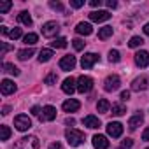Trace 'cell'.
Returning a JSON list of instances; mask_svg holds the SVG:
<instances>
[{
  "label": "cell",
  "instance_id": "cell-1",
  "mask_svg": "<svg viewBox=\"0 0 149 149\" xmlns=\"http://www.w3.org/2000/svg\"><path fill=\"white\" fill-rule=\"evenodd\" d=\"M65 139L68 142V146L72 147H77L84 142V133L81 130H76V128H67L65 130Z\"/></svg>",
  "mask_w": 149,
  "mask_h": 149
},
{
  "label": "cell",
  "instance_id": "cell-2",
  "mask_svg": "<svg viewBox=\"0 0 149 149\" xmlns=\"http://www.w3.org/2000/svg\"><path fill=\"white\" fill-rule=\"evenodd\" d=\"M39 146H40V142L35 135H26V137H21L14 144L13 149H39Z\"/></svg>",
  "mask_w": 149,
  "mask_h": 149
},
{
  "label": "cell",
  "instance_id": "cell-3",
  "mask_svg": "<svg viewBox=\"0 0 149 149\" xmlns=\"http://www.w3.org/2000/svg\"><path fill=\"white\" fill-rule=\"evenodd\" d=\"M119 86H121V79H119V76H116V74H111V76L104 81V90L109 91V93L119 90Z\"/></svg>",
  "mask_w": 149,
  "mask_h": 149
},
{
  "label": "cell",
  "instance_id": "cell-4",
  "mask_svg": "<svg viewBox=\"0 0 149 149\" xmlns=\"http://www.w3.org/2000/svg\"><path fill=\"white\" fill-rule=\"evenodd\" d=\"M14 126L19 132H26L28 128H32V119L26 114H19V116L14 118Z\"/></svg>",
  "mask_w": 149,
  "mask_h": 149
},
{
  "label": "cell",
  "instance_id": "cell-5",
  "mask_svg": "<svg viewBox=\"0 0 149 149\" xmlns=\"http://www.w3.org/2000/svg\"><path fill=\"white\" fill-rule=\"evenodd\" d=\"M60 32V25L56 23V21H47V23H44L42 25V35L44 37H56V33Z\"/></svg>",
  "mask_w": 149,
  "mask_h": 149
},
{
  "label": "cell",
  "instance_id": "cell-6",
  "mask_svg": "<svg viewBox=\"0 0 149 149\" xmlns=\"http://www.w3.org/2000/svg\"><path fill=\"white\" fill-rule=\"evenodd\" d=\"M93 88V79L90 76H81L77 79V91L79 93H88Z\"/></svg>",
  "mask_w": 149,
  "mask_h": 149
},
{
  "label": "cell",
  "instance_id": "cell-7",
  "mask_svg": "<svg viewBox=\"0 0 149 149\" xmlns=\"http://www.w3.org/2000/svg\"><path fill=\"white\" fill-rule=\"evenodd\" d=\"M98 60H100V56H98L97 53H86V54L83 56V60H81V67L88 70V68H91Z\"/></svg>",
  "mask_w": 149,
  "mask_h": 149
},
{
  "label": "cell",
  "instance_id": "cell-8",
  "mask_svg": "<svg viewBox=\"0 0 149 149\" xmlns=\"http://www.w3.org/2000/svg\"><path fill=\"white\" fill-rule=\"evenodd\" d=\"M107 133H109L112 139L121 137V135H123V125L118 123V121H111V123L107 125Z\"/></svg>",
  "mask_w": 149,
  "mask_h": 149
},
{
  "label": "cell",
  "instance_id": "cell-9",
  "mask_svg": "<svg viewBox=\"0 0 149 149\" xmlns=\"http://www.w3.org/2000/svg\"><path fill=\"white\" fill-rule=\"evenodd\" d=\"M74 67H76V56H72V54H65V56L60 60V68H61V70L68 72V70H72Z\"/></svg>",
  "mask_w": 149,
  "mask_h": 149
},
{
  "label": "cell",
  "instance_id": "cell-10",
  "mask_svg": "<svg viewBox=\"0 0 149 149\" xmlns=\"http://www.w3.org/2000/svg\"><path fill=\"white\" fill-rule=\"evenodd\" d=\"M147 86H149V77H146V76L137 77L132 83V90L133 91H144V90H147Z\"/></svg>",
  "mask_w": 149,
  "mask_h": 149
},
{
  "label": "cell",
  "instance_id": "cell-11",
  "mask_svg": "<svg viewBox=\"0 0 149 149\" xmlns=\"http://www.w3.org/2000/svg\"><path fill=\"white\" fill-rule=\"evenodd\" d=\"M39 118H40V121H53L56 118V109L53 105H46V107H42V112Z\"/></svg>",
  "mask_w": 149,
  "mask_h": 149
},
{
  "label": "cell",
  "instance_id": "cell-12",
  "mask_svg": "<svg viewBox=\"0 0 149 149\" xmlns=\"http://www.w3.org/2000/svg\"><path fill=\"white\" fill-rule=\"evenodd\" d=\"M135 63H137V67H140V68L149 67V53H147V51H139V53H135Z\"/></svg>",
  "mask_w": 149,
  "mask_h": 149
},
{
  "label": "cell",
  "instance_id": "cell-13",
  "mask_svg": "<svg viewBox=\"0 0 149 149\" xmlns=\"http://www.w3.org/2000/svg\"><path fill=\"white\" fill-rule=\"evenodd\" d=\"M109 18H111V13L109 11H93V13H90V19L95 21V23L107 21Z\"/></svg>",
  "mask_w": 149,
  "mask_h": 149
},
{
  "label": "cell",
  "instance_id": "cell-14",
  "mask_svg": "<svg viewBox=\"0 0 149 149\" xmlns=\"http://www.w3.org/2000/svg\"><path fill=\"white\" fill-rule=\"evenodd\" d=\"M61 90H63V93L72 95L74 91L77 90V86H76V79H74V77H67V79L63 81V84H61Z\"/></svg>",
  "mask_w": 149,
  "mask_h": 149
},
{
  "label": "cell",
  "instance_id": "cell-15",
  "mask_svg": "<svg viewBox=\"0 0 149 149\" xmlns=\"http://www.w3.org/2000/svg\"><path fill=\"white\" fill-rule=\"evenodd\" d=\"M93 147L95 149H109V140L105 135H93Z\"/></svg>",
  "mask_w": 149,
  "mask_h": 149
},
{
  "label": "cell",
  "instance_id": "cell-16",
  "mask_svg": "<svg viewBox=\"0 0 149 149\" xmlns=\"http://www.w3.org/2000/svg\"><path fill=\"white\" fill-rule=\"evenodd\" d=\"M63 111L65 112H76V111H79V107H81V104L77 102V100H74V98H68V100H65L63 102Z\"/></svg>",
  "mask_w": 149,
  "mask_h": 149
},
{
  "label": "cell",
  "instance_id": "cell-17",
  "mask_svg": "<svg viewBox=\"0 0 149 149\" xmlns=\"http://www.w3.org/2000/svg\"><path fill=\"white\" fill-rule=\"evenodd\" d=\"M0 90H2V95H11L16 91V84L11 79H4L2 84H0Z\"/></svg>",
  "mask_w": 149,
  "mask_h": 149
},
{
  "label": "cell",
  "instance_id": "cell-18",
  "mask_svg": "<svg viewBox=\"0 0 149 149\" xmlns=\"http://www.w3.org/2000/svg\"><path fill=\"white\" fill-rule=\"evenodd\" d=\"M76 32H77L79 35H91V33H93V26H91L90 23H84V21H81V23H77V26H76Z\"/></svg>",
  "mask_w": 149,
  "mask_h": 149
},
{
  "label": "cell",
  "instance_id": "cell-19",
  "mask_svg": "<svg viewBox=\"0 0 149 149\" xmlns=\"http://www.w3.org/2000/svg\"><path fill=\"white\" fill-rule=\"evenodd\" d=\"M142 123H144V116H142V112H137L135 116H132V118H130L128 126H130V130H135V128H139Z\"/></svg>",
  "mask_w": 149,
  "mask_h": 149
},
{
  "label": "cell",
  "instance_id": "cell-20",
  "mask_svg": "<svg viewBox=\"0 0 149 149\" xmlns=\"http://www.w3.org/2000/svg\"><path fill=\"white\" fill-rule=\"evenodd\" d=\"M83 125L88 126V128H93V130H95V128L100 126V119H98L97 116H91V114H90V116H86V118L83 119Z\"/></svg>",
  "mask_w": 149,
  "mask_h": 149
},
{
  "label": "cell",
  "instance_id": "cell-21",
  "mask_svg": "<svg viewBox=\"0 0 149 149\" xmlns=\"http://www.w3.org/2000/svg\"><path fill=\"white\" fill-rule=\"evenodd\" d=\"M33 49L32 47H28V49H21V51H18V58L21 60V61H26V60H30L32 56H33Z\"/></svg>",
  "mask_w": 149,
  "mask_h": 149
},
{
  "label": "cell",
  "instance_id": "cell-22",
  "mask_svg": "<svg viewBox=\"0 0 149 149\" xmlns=\"http://www.w3.org/2000/svg\"><path fill=\"white\" fill-rule=\"evenodd\" d=\"M97 109H98V112H102V114H107V112H109V109H111V104H109V100H105V98H100V100H98V104H97Z\"/></svg>",
  "mask_w": 149,
  "mask_h": 149
},
{
  "label": "cell",
  "instance_id": "cell-23",
  "mask_svg": "<svg viewBox=\"0 0 149 149\" xmlns=\"http://www.w3.org/2000/svg\"><path fill=\"white\" fill-rule=\"evenodd\" d=\"M18 21H19V23H23V25H26V26H30V25H32V18H30V14H28L26 11H23V13H19V14H18Z\"/></svg>",
  "mask_w": 149,
  "mask_h": 149
},
{
  "label": "cell",
  "instance_id": "cell-24",
  "mask_svg": "<svg viewBox=\"0 0 149 149\" xmlns=\"http://www.w3.org/2000/svg\"><path fill=\"white\" fill-rule=\"evenodd\" d=\"M111 35H112V26H104V28L98 30V39H102V40L109 39Z\"/></svg>",
  "mask_w": 149,
  "mask_h": 149
},
{
  "label": "cell",
  "instance_id": "cell-25",
  "mask_svg": "<svg viewBox=\"0 0 149 149\" xmlns=\"http://www.w3.org/2000/svg\"><path fill=\"white\" fill-rule=\"evenodd\" d=\"M51 56H53V51H51V49H42V51L39 53V61H40V63H46V61L51 60Z\"/></svg>",
  "mask_w": 149,
  "mask_h": 149
},
{
  "label": "cell",
  "instance_id": "cell-26",
  "mask_svg": "<svg viewBox=\"0 0 149 149\" xmlns=\"http://www.w3.org/2000/svg\"><path fill=\"white\" fill-rule=\"evenodd\" d=\"M37 40H39L37 33H26V35L23 37V42H25L26 46H33V44H35Z\"/></svg>",
  "mask_w": 149,
  "mask_h": 149
},
{
  "label": "cell",
  "instance_id": "cell-27",
  "mask_svg": "<svg viewBox=\"0 0 149 149\" xmlns=\"http://www.w3.org/2000/svg\"><path fill=\"white\" fill-rule=\"evenodd\" d=\"M4 68H6L7 74H13V76H19V68H18L16 65H13V63H4Z\"/></svg>",
  "mask_w": 149,
  "mask_h": 149
},
{
  "label": "cell",
  "instance_id": "cell-28",
  "mask_svg": "<svg viewBox=\"0 0 149 149\" xmlns=\"http://www.w3.org/2000/svg\"><path fill=\"white\" fill-rule=\"evenodd\" d=\"M9 137H11V130H9V126L2 125V126H0V140H9Z\"/></svg>",
  "mask_w": 149,
  "mask_h": 149
},
{
  "label": "cell",
  "instance_id": "cell-29",
  "mask_svg": "<svg viewBox=\"0 0 149 149\" xmlns=\"http://www.w3.org/2000/svg\"><path fill=\"white\" fill-rule=\"evenodd\" d=\"M142 44H144V39H142V37H139V35L132 37V39H130V42H128V46H130V47H139V46H142Z\"/></svg>",
  "mask_w": 149,
  "mask_h": 149
},
{
  "label": "cell",
  "instance_id": "cell-30",
  "mask_svg": "<svg viewBox=\"0 0 149 149\" xmlns=\"http://www.w3.org/2000/svg\"><path fill=\"white\" fill-rule=\"evenodd\" d=\"M125 112H126L125 105H121V104H114V105H112V114H114V116H123Z\"/></svg>",
  "mask_w": 149,
  "mask_h": 149
},
{
  "label": "cell",
  "instance_id": "cell-31",
  "mask_svg": "<svg viewBox=\"0 0 149 149\" xmlns=\"http://www.w3.org/2000/svg\"><path fill=\"white\" fill-rule=\"evenodd\" d=\"M51 46H53V47H60V49H61V47H65V46H67V39H65V37H58V39H54V40L51 42Z\"/></svg>",
  "mask_w": 149,
  "mask_h": 149
},
{
  "label": "cell",
  "instance_id": "cell-32",
  "mask_svg": "<svg viewBox=\"0 0 149 149\" xmlns=\"http://www.w3.org/2000/svg\"><path fill=\"white\" fill-rule=\"evenodd\" d=\"M72 46H74V49H76V51H83V49H84V40L74 39V40H72Z\"/></svg>",
  "mask_w": 149,
  "mask_h": 149
},
{
  "label": "cell",
  "instance_id": "cell-33",
  "mask_svg": "<svg viewBox=\"0 0 149 149\" xmlns=\"http://www.w3.org/2000/svg\"><path fill=\"white\" fill-rule=\"evenodd\" d=\"M109 60H111V61H119V60H121L119 51H118V49H111V51H109Z\"/></svg>",
  "mask_w": 149,
  "mask_h": 149
},
{
  "label": "cell",
  "instance_id": "cell-34",
  "mask_svg": "<svg viewBox=\"0 0 149 149\" xmlns=\"http://www.w3.org/2000/svg\"><path fill=\"white\" fill-rule=\"evenodd\" d=\"M49 7H51L53 11L63 13V4H61V2H54V0H51V2H49Z\"/></svg>",
  "mask_w": 149,
  "mask_h": 149
},
{
  "label": "cell",
  "instance_id": "cell-35",
  "mask_svg": "<svg viewBox=\"0 0 149 149\" xmlns=\"http://www.w3.org/2000/svg\"><path fill=\"white\" fill-rule=\"evenodd\" d=\"M13 7V2H0V14H6Z\"/></svg>",
  "mask_w": 149,
  "mask_h": 149
},
{
  "label": "cell",
  "instance_id": "cell-36",
  "mask_svg": "<svg viewBox=\"0 0 149 149\" xmlns=\"http://www.w3.org/2000/svg\"><path fill=\"white\" fill-rule=\"evenodd\" d=\"M9 37H11L13 40L19 39V37H21V28H14V30H11V32H9Z\"/></svg>",
  "mask_w": 149,
  "mask_h": 149
},
{
  "label": "cell",
  "instance_id": "cell-37",
  "mask_svg": "<svg viewBox=\"0 0 149 149\" xmlns=\"http://www.w3.org/2000/svg\"><path fill=\"white\" fill-rule=\"evenodd\" d=\"M56 79H58V77H56V74L53 72V74H49V76L46 77V81H44V83H46V84H49V86H53V84L56 83Z\"/></svg>",
  "mask_w": 149,
  "mask_h": 149
},
{
  "label": "cell",
  "instance_id": "cell-38",
  "mask_svg": "<svg viewBox=\"0 0 149 149\" xmlns=\"http://www.w3.org/2000/svg\"><path fill=\"white\" fill-rule=\"evenodd\" d=\"M83 6H84V0H70V7H74V9H79Z\"/></svg>",
  "mask_w": 149,
  "mask_h": 149
},
{
  "label": "cell",
  "instance_id": "cell-39",
  "mask_svg": "<svg viewBox=\"0 0 149 149\" xmlns=\"http://www.w3.org/2000/svg\"><path fill=\"white\" fill-rule=\"evenodd\" d=\"M132 146H133V140H132V139H125V140L121 142V147H123V149H130Z\"/></svg>",
  "mask_w": 149,
  "mask_h": 149
},
{
  "label": "cell",
  "instance_id": "cell-40",
  "mask_svg": "<svg viewBox=\"0 0 149 149\" xmlns=\"http://www.w3.org/2000/svg\"><path fill=\"white\" fill-rule=\"evenodd\" d=\"M9 49H11V46H9V44H6V42H2V49H0V56H4V54L9 51Z\"/></svg>",
  "mask_w": 149,
  "mask_h": 149
},
{
  "label": "cell",
  "instance_id": "cell-41",
  "mask_svg": "<svg viewBox=\"0 0 149 149\" xmlns=\"http://www.w3.org/2000/svg\"><path fill=\"white\" fill-rule=\"evenodd\" d=\"M40 112H42V109H40V107H37V105H35V107H32V114H33V116H40Z\"/></svg>",
  "mask_w": 149,
  "mask_h": 149
},
{
  "label": "cell",
  "instance_id": "cell-42",
  "mask_svg": "<svg viewBox=\"0 0 149 149\" xmlns=\"http://www.w3.org/2000/svg\"><path fill=\"white\" fill-rule=\"evenodd\" d=\"M142 140H146V142H149V128H146V130L142 132Z\"/></svg>",
  "mask_w": 149,
  "mask_h": 149
},
{
  "label": "cell",
  "instance_id": "cell-43",
  "mask_svg": "<svg viewBox=\"0 0 149 149\" xmlns=\"http://www.w3.org/2000/svg\"><path fill=\"white\" fill-rule=\"evenodd\" d=\"M90 6H91V7H100V6H102V0H91Z\"/></svg>",
  "mask_w": 149,
  "mask_h": 149
},
{
  "label": "cell",
  "instance_id": "cell-44",
  "mask_svg": "<svg viewBox=\"0 0 149 149\" xmlns=\"http://www.w3.org/2000/svg\"><path fill=\"white\" fill-rule=\"evenodd\" d=\"M128 98H130V91H123V93H121V100H123V102H126Z\"/></svg>",
  "mask_w": 149,
  "mask_h": 149
},
{
  "label": "cell",
  "instance_id": "cell-45",
  "mask_svg": "<svg viewBox=\"0 0 149 149\" xmlns=\"http://www.w3.org/2000/svg\"><path fill=\"white\" fill-rule=\"evenodd\" d=\"M107 6H109L111 9H116V7H118V2H116V0H109V2H107Z\"/></svg>",
  "mask_w": 149,
  "mask_h": 149
},
{
  "label": "cell",
  "instance_id": "cell-46",
  "mask_svg": "<svg viewBox=\"0 0 149 149\" xmlns=\"http://www.w3.org/2000/svg\"><path fill=\"white\" fill-rule=\"evenodd\" d=\"M49 149H61V146H60L58 142H53V144L49 146Z\"/></svg>",
  "mask_w": 149,
  "mask_h": 149
},
{
  "label": "cell",
  "instance_id": "cell-47",
  "mask_svg": "<svg viewBox=\"0 0 149 149\" xmlns=\"http://www.w3.org/2000/svg\"><path fill=\"white\" fill-rule=\"evenodd\" d=\"M65 123H67V125H76V119H74V118H67Z\"/></svg>",
  "mask_w": 149,
  "mask_h": 149
},
{
  "label": "cell",
  "instance_id": "cell-48",
  "mask_svg": "<svg viewBox=\"0 0 149 149\" xmlns=\"http://www.w3.org/2000/svg\"><path fill=\"white\" fill-rule=\"evenodd\" d=\"M0 30H2V33H4V35H9V32H11V30H9L7 26H2V28H0Z\"/></svg>",
  "mask_w": 149,
  "mask_h": 149
},
{
  "label": "cell",
  "instance_id": "cell-49",
  "mask_svg": "<svg viewBox=\"0 0 149 149\" xmlns=\"http://www.w3.org/2000/svg\"><path fill=\"white\" fill-rule=\"evenodd\" d=\"M9 111H11V107H9V105H6V107L2 109V114L6 116V114H9Z\"/></svg>",
  "mask_w": 149,
  "mask_h": 149
},
{
  "label": "cell",
  "instance_id": "cell-50",
  "mask_svg": "<svg viewBox=\"0 0 149 149\" xmlns=\"http://www.w3.org/2000/svg\"><path fill=\"white\" fill-rule=\"evenodd\" d=\"M144 33H146V35H149V23H146V25H144Z\"/></svg>",
  "mask_w": 149,
  "mask_h": 149
},
{
  "label": "cell",
  "instance_id": "cell-51",
  "mask_svg": "<svg viewBox=\"0 0 149 149\" xmlns=\"http://www.w3.org/2000/svg\"><path fill=\"white\" fill-rule=\"evenodd\" d=\"M147 149H149V147H147Z\"/></svg>",
  "mask_w": 149,
  "mask_h": 149
}]
</instances>
